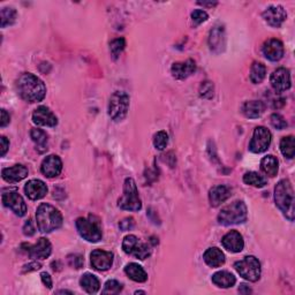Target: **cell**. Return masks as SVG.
Returning <instances> with one entry per match:
<instances>
[{
	"mask_svg": "<svg viewBox=\"0 0 295 295\" xmlns=\"http://www.w3.org/2000/svg\"><path fill=\"white\" fill-rule=\"evenodd\" d=\"M16 90L20 97L28 103H37L44 99L46 86L40 77L31 73H25L16 81Z\"/></svg>",
	"mask_w": 295,
	"mask_h": 295,
	"instance_id": "6da1fadb",
	"label": "cell"
},
{
	"mask_svg": "<svg viewBox=\"0 0 295 295\" xmlns=\"http://www.w3.org/2000/svg\"><path fill=\"white\" fill-rule=\"evenodd\" d=\"M274 201L289 221L294 220V189L287 179L280 180L274 188Z\"/></svg>",
	"mask_w": 295,
	"mask_h": 295,
	"instance_id": "7a4b0ae2",
	"label": "cell"
},
{
	"mask_svg": "<svg viewBox=\"0 0 295 295\" xmlns=\"http://www.w3.org/2000/svg\"><path fill=\"white\" fill-rule=\"evenodd\" d=\"M36 221L38 230L43 233H50L52 231L60 229L62 225V215L55 206L47 203H42L37 207Z\"/></svg>",
	"mask_w": 295,
	"mask_h": 295,
	"instance_id": "3957f363",
	"label": "cell"
},
{
	"mask_svg": "<svg viewBox=\"0 0 295 295\" xmlns=\"http://www.w3.org/2000/svg\"><path fill=\"white\" fill-rule=\"evenodd\" d=\"M248 211L244 201H235L230 205L222 207L218 215V222L224 226L242 224L247 220Z\"/></svg>",
	"mask_w": 295,
	"mask_h": 295,
	"instance_id": "277c9868",
	"label": "cell"
},
{
	"mask_svg": "<svg viewBox=\"0 0 295 295\" xmlns=\"http://www.w3.org/2000/svg\"><path fill=\"white\" fill-rule=\"evenodd\" d=\"M118 206L120 209L127 211H140L142 209V202L134 179L127 178L125 180L124 194L119 198Z\"/></svg>",
	"mask_w": 295,
	"mask_h": 295,
	"instance_id": "5b68a950",
	"label": "cell"
},
{
	"mask_svg": "<svg viewBox=\"0 0 295 295\" xmlns=\"http://www.w3.org/2000/svg\"><path fill=\"white\" fill-rule=\"evenodd\" d=\"M129 109V96L124 91H115L109 103V115L113 122H122Z\"/></svg>",
	"mask_w": 295,
	"mask_h": 295,
	"instance_id": "8992f818",
	"label": "cell"
},
{
	"mask_svg": "<svg viewBox=\"0 0 295 295\" xmlns=\"http://www.w3.org/2000/svg\"><path fill=\"white\" fill-rule=\"evenodd\" d=\"M234 268L248 282L255 283L261 278V263L255 256H246L244 259L235 262Z\"/></svg>",
	"mask_w": 295,
	"mask_h": 295,
	"instance_id": "52a82bcc",
	"label": "cell"
},
{
	"mask_svg": "<svg viewBox=\"0 0 295 295\" xmlns=\"http://www.w3.org/2000/svg\"><path fill=\"white\" fill-rule=\"evenodd\" d=\"M76 230L79 234L84 240L89 241V242H98L103 238V233H101V229L97 221L91 220V217L89 219L80 217L76 219Z\"/></svg>",
	"mask_w": 295,
	"mask_h": 295,
	"instance_id": "ba28073f",
	"label": "cell"
},
{
	"mask_svg": "<svg viewBox=\"0 0 295 295\" xmlns=\"http://www.w3.org/2000/svg\"><path fill=\"white\" fill-rule=\"evenodd\" d=\"M123 249L127 255L134 256L135 258L146 259L151 255V248L142 242L137 236L135 235H127L123 241Z\"/></svg>",
	"mask_w": 295,
	"mask_h": 295,
	"instance_id": "9c48e42d",
	"label": "cell"
},
{
	"mask_svg": "<svg viewBox=\"0 0 295 295\" xmlns=\"http://www.w3.org/2000/svg\"><path fill=\"white\" fill-rule=\"evenodd\" d=\"M271 144V133L268 128L259 126L256 127L249 144V150L254 153H262L267 151Z\"/></svg>",
	"mask_w": 295,
	"mask_h": 295,
	"instance_id": "30bf717a",
	"label": "cell"
},
{
	"mask_svg": "<svg viewBox=\"0 0 295 295\" xmlns=\"http://www.w3.org/2000/svg\"><path fill=\"white\" fill-rule=\"evenodd\" d=\"M22 248H25L23 250H25L31 258L37 259H45L49 257L52 253V246L50 241L45 238L38 239L35 245L23 244Z\"/></svg>",
	"mask_w": 295,
	"mask_h": 295,
	"instance_id": "8fae6325",
	"label": "cell"
},
{
	"mask_svg": "<svg viewBox=\"0 0 295 295\" xmlns=\"http://www.w3.org/2000/svg\"><path fill=\"white\" fill-rule=\"evenodd\" d=\"M3 204L11 209L19 217H23L27 214V204L23 197L15 192H9L3 194Z\"/></svg>",
	"mask_w": 295,
	"mask_h": 295,
	"instance_id": "7c38bea8",
	"label": "cell"
},
{
	"mask_svg": "<svg viewBox=\"0 0 295 295\" xmlns=\"http://www.w3.org/2000/svg\"><path fill=\"white\" fill-rule=\"evenodd\" d=\"M270 82L275 93H283L291 88V73L285 67H280L271 74Z\"/></svg>",
	"mask_w": 295,
	"mask_h": 295,
	"instance_id": "4fadbf2b",
	"label": "cell"
},
{
	"mask_svg": "<svg viewBox=\"0 0 295 295\" xmlns=\"http://www.w3.org/2000/svg\"><path fill=\"white\" fill-rule=\"evenodd\" d=\"M32 122L35 125L43 126V127H56L58 125V118L49 108L40 106L33 111Z\"/></svg>",
	"mask_w": 295,
	"mask_h": 295,
	"instance_id": "5bb4252c",
	"label": "cell"
},
{
	"mask_svg": "<svg viewBox=\"0 0 295 295\" xmlns=\"http://www.w3.org/2000/svg\"><path fill=\"white\" fill-rule=\"evenodd\" d=\"M90 262L94 269L98 271H106L112 267L113 254L111 251L96 249L90 255Z\"/></svg>",
	"mask_w": 295,
	"mask_h": 295,
	"instance_id": "9a60e30c",
	"label": "cell"
},
{
	"mask_svg": "<svg viewBox=\"0 0 295 295\" xmlns=\"http://www.w3.org/2000/svg\"><path fill=\"white\" fill-rule=\"evenodd\" d=\"M207 42H209L210 50L212 52L221 53L222 51H224L225 46H226V35H225L224 26L217 25L212 28Z\"/></svg>",
	"mask_w": 295,
	"mask_h": 295,
	"instance_id": "2e32d148",
	"label": "cell"
},
{
	"mask_svg": "<svg viewBox=\"0 0 295 295\" xmlns=\"http://www.w3.org/2000/svg\"><path fill=\"white\" fill-rule=\"evenodd\" d=\"M263 19L269 26L279 28L287 19V13L283 6H271L263 12Z\"/></svg>",
	"mask_w": 295,
	"mask_h": 295,
	"instance_id": "e0dca14e",
	"label": "cell"
},
{
	"mask_svg": "<svg viewBox=\"0 0 295 295\" xmlns=\"http://www.w3.org/2000/svg\"><path fill=\"white\" fill-rule=\"evenodd\" d=\"M62 170V162L57 154H50L42 163L41 171L46 178H56L59 176Z\"/></svg>",
	"mask_w": 295,
	"mask_h": 295,
	"instance_id": "ac0fdd59",
	"label": "cell"
},
{
	"mask_svg": "<svg viewBox=\"0 0 295 295\" xmlns=\"http://www.w3.org/2000/svg\"><path fill=\"white\" fill-rule=\"evenodd\" d=\"M263 55L270 61H279L284 57V44L279 40L271 38L263 44Z\"/></svg>",
	"mask_w": 295,
	"mask_h": 295,
	"instance_id": "d6986e66",
	"label": "cell"
},
{
	"mask_svg": "<svg viewBox=\"0 0 295 295\" xmlns=\"http://www.w3.org/2000/svg\"><path fill=\"white\" fill-rule=\"evenodd\" d=\"M221 245L231 253H240L245 247V241L238 231H231L221 239Z\"/></svg>",
	"mask_w": 295,
	"mask_h": 295,
	"instance_id": "ffe728a7",
	"label": "cell"
},
{
	"mask_svg": "<svg viewBox=\"0 0 295 295\" xmlns=\"http://www.w3.org/2000/svg\"><path fill=\"white\" fill-rule=\"evenodd\" d=\"M196 71V64L194 60L188 59L182 62H176L173 64L171 72L174 79L177 80H185L189 77L192 74H194Z\"/></svg>",
	"mask_w": 295,
	"mask_h": 295,
	"instance_id": "44dd1931",
	"label": "cell"
},
{
	"mask_svg": "<svg viewBox=\"0 0 295 295\" xmlns=\"http://www.w3.org/2000/svg\"><path fill=\"white\" fill-rule=\"evenodd\" d=\"M26 195L32 201L41 200L47 194V186L42 180L38 179H32L28 181L25 186Z\"/></svg>",
	"mask_w": 295,
	"mask_h": 295,
	"instance_id": "7402d4cb",
	"label": "cell"
},
{
	"mask_svg": "<svg viewBox=\"0 0 295 295\" xmlns=\"http://www.w3.org/2000/svg\"><path fill=\"white\" fill-rule=\"evenodd\" d=\"M232 195V189L226 185H218L212 187L209 192V202L211 206H219L221 203L229 200Z\"/></svg>",
	"mask_w": 295,
	"mask_h": 295,
	"instance_id": "603a6c76",
	"label": "cell"
},
{
	"mask_svg": "<svg viewBox=\"0 0 295 295\" xmlns=\"http://www.w3.org/2000/svg\"><path fill=\"white\" fill-rule=\"evenodd\" d=\"M28 176V168L26 166L18 164L12 167L4 168L2 172V177L8 183H15L25 179Z\"/></svg>",
	"mask_w": 295,
	"mask_h": 295,
	"instance_id": "cb8c5ba5",
	"label": "cell"
},
{
	"mask_svg": "<svg viewBox=\"0 0 295 295\" xmlns=\"http://www.w3.org/2000/svg\"><path fill=\"white\" fill-rule=\"evenodd\" d=\"M203 259L209 267L219 268L225 263V255L219 248L212 247V248H209L205 251L204 255H203Z\"/></svg>",
	"mask_w": 295,
	"mask_h": 295,
	"instance_id": "d4e9b609",
	"label": "cell"
},
{
	"mask_svg": "<svg viewBox=\"0 0 295 295\" xmlns=\"http://www.w3.org/2000/svg\"><path fill=\"white\" fill-rule=\"evenodd\" d=\"M241 111L246 118L249 119H256L261 117V114L263 113L264 111V105L262 101L258 100H249L246 101L241 108Z\"/></svg>",
	"mask_w": 295,
	"mask_h": 295,
	"instance_id": "484cf974",
	"label": "cell"
},
{
	"mask_svg": "<svg viewBox=\"0 0 295 295\" xmlns=\"http://www.w3.org/2000/svg\"><path fill=\"white\" fill-rule=\"evenodd\" d=\"M212 283L220 288H230L234 286L236 279L229 271H219L212 275Z\"/></svg>",
	"mask_w": 295,
	"mask_h": 295,
	"instance_id": "4316f807",
	"label": "cell"
},
{
	"mask_svg": "<svg viewBox=\"0 0 295 295\" xmlns=\"http://www.w3.org/2000/svg\"><path fill=\"white\" fill-rule=\"evenodd\" d=\"M125 272L130 279L136 283H144L148 280V274L146 270L137 263H129L126 265Z\"/></svg>",
	"mask_w": 295,
	"mask_h": 295,
	"instance_id": "83f0119b",
	"label": "cell"
},
{
	"mask_svg": "<svg viewBox=\"0 0 295 295\" xmlns=\"http://www.w3.org/2000/svg\"><path fill=\"white\" fill-rule=\"evenodd\" d=\"M80 285L81 287L89 294L97 293L100 287L98 278L91 273H85L82 275V278L80 279Z\"/></svg>",
	"mask_w": 295,
	"mask_h": 295,
	"instance_id": "f1b7e54d",
	"label": "cell"
},
{
	"mask_svg": "<svg viewBox=\"0 0 295 295\" xmlns=\"http://www.w3.org/2000/svg\"><path fill=\"white\" fill-rule=\"evenodd\" d=\"M261 168L262 171L267 174V176L273 178L277 176L278 170H279V162L277 157L272 156V154H269V156H265L262 162H261Z\"/></svg>",
	"mask_w": 295,
	"mask_h": 295,
	"instance_id": "f546056e",
	"label": "cell"
},
{
	"mask_svg": "<svg viewBox=\"0 0 295 295\" xmlns=\"http://www.w3.org/2000/svg\"><path fill=\"white\" fill-rule=\"evenodd\" d=\"M30 136L32 138V141L35 142V144L37 146L38 151L40 152L46 151L47 141H49V138H47V135L44 130H42L40 128H32L30 132Z\"/></svg>",
	"mask_w": 295,
	"mask_h": 295,
	"instance_id": "4dcf8cb0",
	"label": "cell"
},
{
	"mask_svg": "<svg viewBox=\"0 0 295 295\" xmlns=\"http://www.w3.org/2000/svg\"><path fill=\"white\" fill-rule=\"evenodd\" d=\"M265 76H267V68L262 64V62L255 61L253 65H251L250 68V81L253 82L254 84H258L262 82Z\"/></svg>",
	"mask_w": 295,
	"mask_h": 295,
	"instance_id": "1f68e13d",
	"label": "cell"
},
{
	"mask_svg": "<svg viewBox=\"0 0 295 295\" xmlns=\"http://www.w3.org/2000/svg\"><path fill=\"white\" fill-rule=\"evenodd\" d=\"M280 151L284 154V157L292 159L295 154V141L294 136H285L280 141Z\"/></svg>",
	"mask_w": 295,
	"mask_h": 295,
	"instance_id": "d6a6232c",
	"label": "cell"
},
{
	"mask_svg": "<svg viewBox=\"0 0 295 295\" xmlns=\"http://www.w3.org/2000/svg\"><path fill=\"white\" fill-rule=\"evenodd\" d=\"M244 182L246 183V185L253 186L256 188H262L267 185V180L256 172L246 173L244 176Z\"/></svg>",
	"mask_w": 295,
	"mask_h": 295,
	"instance_id": "836d02e7",
	"label": "cell"
},
{
	"mask_svg": "<svg viewBox=\"0 0 295 295\" xmlns=\"http://www.w3.org/2000/svg\"><path fill=\"white\" fill-rule=\"evenodd\" d=\"M0 15H2V28H6L7 26H12L16 21L18 13L12 7H4Z\"/></svg>",
	"mask_w": 295,
	"mask_h": 295,
	"instance_id": "e575fe53",
	"label": "cell"
},
{
	"mask_svg": "<svg viewBox=\"0 0 295 295\" xmlns=\"http://www.w3.org/2000/svg\"><path fill=\"white\" fill-rule=\"evenodd\" d=\"M125 47H126V41L123 37L115 38V40L110 43V52L111 56L113 57V59L119 58V56L122 55L123 51L125 50Z\"/></svg>",
	"mask_w": 295,
	"mask_h": 295,
	"instance_id": "d590c367",
	"label": "cell"
},
{
	"mask_svg": "<svg viewBox=\"0 0 295 295\" xmlns=\"http://www.w3.org/2000/svg\"><path fill=\"white\" fill-rule=\"evenodd\" d=\"M167 143H168V135L166 132L161 130V132L154 134L153 146L157 150H159V151H162V150L165 149L167 147Z\"/></svg>",
	"mask_w": 295,
	"mask_h": 295,
	"instance_id": "8d00e7d4",
	"label": "cell"
},
{
	"mask_svg": "<svg viewBox=\"0 0 295 295\" xmlns=\"http://www.w3.org/2000/svg\"><path fill=\"white\" fill-rule=\"evenodd\" d=\"M123 289V285L120 284L118 280H114V279H111L106 282V284L104 285V289H103V294H118L122 292Z\"/></svg>",
	"mask_w": 295,
	"mask_h": 295,
	"instance_id": "74e56055",
	"label": "cell"
},
{
	"mask_svg": "<svg viewBox=\"0 0 295 295\" xmlns=\"http://www.w3.org/2000/svg\"><path fill=\"white\" fill-rule=\"evenodd\" d=\"M270 120H271V125H272L275 129L283 130L287 127V122L284 119L283 115H280L278 113H273L272 115H271Z\"/></svg>",
	"mask_w": 295,
	"mask_h": 295,
	"instance_id": "f35d334b",
	"label": "cell"
},
{
	"mask_svg": "<svg viewBox=\"0 0 295 295\" xmlns=\"http://www.w3.org/2000/svg\"><path fill=\"white\" fill-rule=\"evenodd\" d=\"M207 13L203 9H195L194 12L192 13V20L194 22L195 26H200L201 23L205 22L207 20Z\"/></svg>",
	"mask_w": 295,
	"mask_h": 295,
	"instance_id": "ab89813d",
	"label": "cell"
},
{
	"mask_svg": "<svg viewBox=\"0 0 295 295\" xmlns=\"http://www.w3.org/2000/svg\"><path fill=\"white\" fill-rule=\"evenodd\" d=\"M200 94L202 97L204 98H211L214 96V84L212 82L206 81L204 83H202L201 89H200Z\"/></svg>",
	"mask_w": 295,
	"mask_h": 295,
	"instance_id": "60d3db41",
	"label": "cell"
},
{
	"mask_svg": "<svg viewBox=\"0 0 295 295\" xmlns=\"http://www.w3.org/2000/svg\"><path fill=\"white\" fill-rule=\"evenodd\" d=\"M68 263L72 268H75V269H81L83 267V263H84V259L82 257L81 255H70L68 256Z\"/></svg>",
	"mask_w": 295,
	"mask_h": 295,
	"instance_id": "b9f144b4",
	"label": "cell"
},
{
	"mask_svg": "<svg viewBox=\"0 0 295 295\" xmlns=\"http://www.w3.org/2000/svg\"><path fill=\"white\" fill-rule=\"evenodd\" d=\"M134 226H135V221H134V219L132 218V217H127V218H125V219H123L122 221L119 222L120 230L124 231V232L133 230Z\"/></svg>",
	"mask_w": 295,
	"mask_h": 295,
	"instance_id": "7bdbcfd3",
	"label": "cell"
},
{
	"mask_svg": "<svg viewBox=\"0 0 295 295\" xmlns=\"http://www.w3.org/2000/svg\"><path fill=\"white\" fill-rule=\"evenodd\" d=\"M36 229H35V224H33V221L31 219H28L25 225H23V234L26 236H32L35 234Z\"/></svg>",
	"mask_w": 295,
	"mask_h": 295,
	"instance_id": "ee69618b",
	"label": "cell"
},
{
	"mask_svg": "<svg viewBox=\"0 0 295 295\" xmlns=\"http://www.w3.org/2000/svg\"><path fill=\"white\" fill-rule=\"evenodd\" d=\"M11 123V117H9V114L7 113L6 110H2V122H0V126L2 127H6V126Z\"/></svg>",
	"mask_w": 295,
	"mask_h": 295,
	"instance_id": "f6af8a7d",
	"label": "cell"
},
{
	"mask_svg": "<svg viewBox=\"0 0 295 295\" xmlns=\"http://www.w3.org/2000/svg\"><path fill=\"white\" fill-rule=\"evenodd\" d=\"M42 268V265L37 262H32V263H29L27 265L23 267V272H30V271H36V270H40Z\"/></svg>",
	"mask_w": 295,
	"mask_h": 295,
	"instance_id": "bcb514c9",
	"label": "cell"
},
{
	"mask_svg": "<svg viewBox=\"0 0 295 295\" xmlns=\"http://www.w3.org/2000/svg\"><path fill=\"white\" fill-rule=\"evenodd\" d=\"M0 143H2V150H0V154H2V156H5V154H6V152H7L8 148H9V141L5 136H2L0 137Z\"/></svg>",
	"mask_w": 295,
	"mask_h": 295,
	"instance_id": "7dc6e473",
	"label": "cell"
},
{
	"mask_svg": "<svg viewBox=\"0 0 295 295\" xmlns=\"http://www.w3.org/2000/svg\"><path fill=\"white\" fill-rule=\"evenodd\" d=\"M41 278H42L43 284H44L47 288H51V287H52V278H51V275H50L49 273L43 272V273L41 274Z\"/></svg>",
	"mask_w": 295,
	"mask_h": 295,
	"instance_id": "c3c4849f",
	"label": "cell"
},
{
	"mask_svg": "<svg viewBox=\"0 0 295 295\" xmlns=\"http://www.w3.org/2000/svg\"><path fill=\"white\" fill-rule=\"evenodd\" d=\"M239 292L241 293V294H248V293H250L251 292V289L247 286V285H245V284H242L240 286V288H239Z\"/></svg>",
	"mask_w": 295,
	"mask_h": 295,
	"instance_id": "681fc988",
	"label": "cell"
},
{
	"mask_svg": "<svg viewBox=\"0 0 295 295\" xmlns=\"http://www.w3.org/2000/svg\"><path fill=\"white\" fill-rule=\"evenodd\" d=\"M200 5H202V6H209V7H212V6H216L217 3H204V2H200L198 3Z\"/></svg>",
	"mask_w": 295,
	"mask_h": 295,
	"instance_id": "f907efd6",
	"label": "cell"
},
{
	"mask_svg": "<svg viewBox=\"0 0 295 295\" xmlns=\"http://www.w3.org/2000/svg\"><path fill=\"white\" fill-rule=\"evenodd\" d=\"M146 292H142V291H137V292H135V294H144Z\"/></svg>",
	"mask_w": 295,
	"mask_h": 295,
	"instance_id": "816d5d0a",
	"label": "cell"
}]
</instances>
